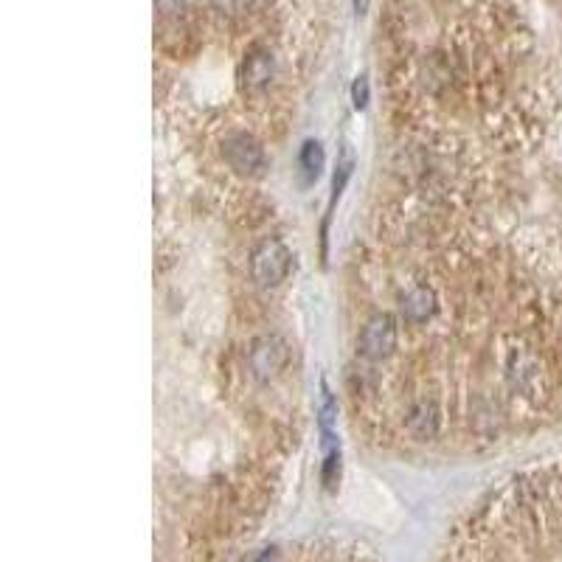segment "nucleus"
Listing matches in <instances>:
<instances>
[{"label": "nucleus", "instance_id": "obj_2", "mask_svg": "<svg viewBox=\"0 0 562 562\" xmlns=\"http://www.w3.org/2000/svg\"><path fill=\"white\" fill-rule=\"evenodd\" d=\"M293 267V253L276 237L262 239L251 253V279L262 290H273L281 281H287Z\"/></svg>", "mask_w": 562, "mask_h": 562}, {"label": "nucleus", "instance_id": "obj_8", "mask_svg": "<svg viewBox=\"0 0 562 562\" xmlns=\"http://www.w3.org/2000/svg\"><path fill=\"white\" fill-rule=\"evenodd\" d=\"M298 172H301V178L304 183H312V180H318L321 175V169H324L326 163V155H324V147H321V141H304L301 149H298Z\"/></svg>", "mask_w": 562, "mask_h": 562}, {"label": "nucleus", "instance_id": "obj_11", "mask_svg": "<svg viewBox=\"0 0 562 562\" xmlns=\"http://www.w3.org/2000/svg\"><path fill=\"white\" fill-rule=\"evenodd\" d=\"M357 3V15H363L366 12V6H369V0H355Z\"/></svg>", "mask_w": 562, "mask_h": 562}, {"label": "nucleus", "instance_id": "obj_6", "mask_svg": "<svg viewBox=\"0 0 562 562\" xmlns=\"http://www.w3.org/2000/svg\"><path fill=\"white\" fill-rule=\"evenodd\" d=\"M439 312V293L428 281H414L400 296V324L425 326Z\"/></svg>", "mask_w": 562, "mask_h": 562}, {"label": "nucleus", "instance_id": "obj_5", "mask_svg": "<svg viewBox=\"0 0 562 562\" xmlns=\"http://www.w3.org/2000/svg\"><path fill=\"white\" fill-rule=\"evenodd\" d=\"M405 433L416 442H430L442 433L444 411L433 394H419L405 408Z\"/></svg>", "mask_w": 562, "mask_h": 562}, {"label": "nucleus", "instance_id": "obj_9", "mask_svg": "<svg viewBox=\"0 0 562 562\" xmlns=\"http://www.w3.org/2000/svg\"><path fill=\"white\" fill-rule=\"evenodd\" d=\"M369 99V79H366V76H357L355 82H352V104H355V110H366V107H369Z\"/></svg>", "mask_w": 562, "mask_h": 562}, {"label": "nucleus", "instance_id": "obj_1", "mask_svg": "<svg viewBox=\"0 0 562 562\" xmlns=\"http://www.w3.org/2000/svg\"><path fill=\"white\" fill-rule=\"evenodd\" d=\"M400 329V318L391 315V312L371 315L357 332V357H363L366 363H385L388 357H394V352L400 349Z\"/></svg>", "mask_w": 562, "mask_h": 562}, {"label": "nucleus", "instance_id": "obj_3", "mask_svg": "<svg viewBox=\"0 0 562 562\" xmlns=\"http://www.w3.org/2000/svg\"><path fill=\"white\" fill-rule=\"evenodd\" d=\"M290 343L279 338V335H259L253 338L251 349H248V369L259 380V383H270L279 380L281 374L290 366Z\"/></svg>", "mask_w": 562, "mask_h": 562}, {"label": "nucleus", "instance_id": "obj_4", "mask_svg": "<svg viewBox=\"0 0 562 562\" xmlns=\"http://www.w3.org/2000/svg\"><path fill=\"white\" fill-rule=\"evenodd\" d=\"M222 158L228 163L231 172H237L242 178H256L262 175L267 166V155L262 141L248 130H237V133L225 135L222 141Z\"/></svg>", "mask_w": 562, "mask_h": 562}, {"label": "nucleus", "instance_id": "obj_10", "mask_svg": "<svg viewBox=\"0 0 562 562\" xmlns=\"http://www.w3.org/2000/svg\"><path fill=\"white\" fill-rule=\"evenodd\" d=\"M155 3H158V12L163 17H180L192 6V0H155Z\"/></svg>", "mask_w": 562, "mask_h": 562}, {"label": "nucleus", "instance_id": "obj_7", "mask_svg": "<svg viewBox=\"0 0 562 562\" xmlns=\"http://www.w3.org/2000/svg\"><path fill=\"white\" fill-rule=\"evenodd\" d=\"M276 68H279V62H276V54L270 48H253L239 62V88L251 93V96L265 93L270 88V82L276 79Z\"/></svg>", "mask_w": 562, "mask_h": 562}]
</instances>
